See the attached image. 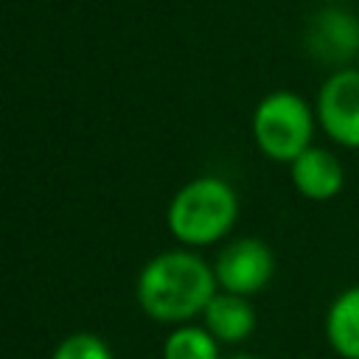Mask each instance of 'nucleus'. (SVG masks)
Instances as JSON below:
<instances>
[{"mask_svg":"<svg viewBox=\"0 0 359 359\" xmlns=\"http://www.w3.org/2000/svg\"><path fill=\"white\" fill-rule=\"evenodd\" d=\"M227 359H261V356H252V353H236V356H227Z\"/></svg>","mask_w":359,"mask_h":359,"instance_id":"12","label":"nucleus"},{"mask_svg":"<svg viewBox=\"0 0 359 359\" xmlns=\"http://www.w3.org/2000/svg\"><path fill=\"white\" fill-rule=\"evenodd\" d=\"M219 292L213 266L191 250H168L143 264L135 297L146 317L168 325L202 317L210 297Z\"/></svg>","mask_w":359,"mask_h":359,"instance_id":"1","label":"nucleus"},{"mask_svg":"<svg viewBox=\"0 0 359 359\" xmlns=\"http://www.w3.org/2000/svg\"><path fill=\"white\" fill-rule=\"evenodd\" d=\"M213 275L222 292L252 297L266 289L275 275V252L266 241L244 236L224 244L213 261Z\"/></svg>","mask_w":359,"mask_h":359,"instance_id":"5","label":"nucleus"},{"mask_svg":"<svg viewBox=\"0 0 359 359\" xmlns=\"http://www.w3.org/2000/svg\"><path fill=\"white\" fill-rule=\"evenodd\" d=\"M289 180L300 196L311 202H328L345 188V165L334 151L309 146L289 163Z\"/></svg>","mask_w":359,"mask_h":359,"instance_id":"6","label":"nucleus"},{"mask_svg":"<svg viewBox=\"0 0 359 359\" xmlns=\"http://www.w3.org/2000/svg\"><path fill=\"white\" fill-rule=\"evenodd\" d=\"M323 328L339 359H359V283L342 289L328 303Z\"/></svg>","mask_w":359,"mask_h":359,"instance_id":"9","label":"nucleus"},{"mask_svg":"<svg viewBox=\"0 0 359 359\" xmlns=\"http://www.w3.org/2000/svg\"><path fill=\"white\" fill-rule=\"evenodd\" d=\"M202 325L216 337L219 345H236L255 331V309L250 297L219 289L202 311Z\"/></svg>","mask_w":359,"mask_h":359,"instance_id":"8","label":"nucleus"},{"mask_svg":"<svg viewBox=\"0 0 359 359\" xmlns=\"http://www.w3.org/2000/svg\"><path fill=\"white\" fill-rule=\"evenodd\" d=\"M50 359H115V356H112V348L98 334L76 331L56 345Z\"/></svg>","mask_w":359,"mask_h":359,"instance_id":"11","label":"nucleus"},{"mask_svg":"<svg viewBox=\"0 0 359 359\" xmlns=\"http://www.w3.org/2000/svg\"><path fill=\"white\" fill-rule=\"evenodd\" d=\"M163 359H222L219 342L205 325L182 323L163 342Z\"/></svg>","mask_w":359,"mask_h":359,"instance_id":"10","label":"nucleus"},{"mask_svg":"<svg viewBox=\"0 0 359 359\" xmlns=\"http://www.w3.org/2000/svg\"><path fill=\"white\" fill-rule=\"evenodd\" d=\"M309 48L323 62H345L359 50V20L342 8L320 11L309 25Z\"/></svg>","mask_w":359,"mask_h":359,"instance_id":"7","label":"nucleus"},{"mask_svg":"<svg viewBox=\"0 0 359 359\" xmlns=\"http://www.w3.org/2000/svg\"><path fill=\"white\" fill-rule=\"evenodd\" d=\"M252 140L272 163H292L314 137V107L294 90H272L252 109Z\"/></svg>","mask_w":359,"mask_h":359,"instance_id":"3","label":"nucleus"},{"mask_svg":"<svg viewBox=\"0 0 359 359\" xmlns=\"http://www.w3.org/2000/svg\"><path fill=\"white\" fill-rule=\"evenodd\" d=\"M238 219L236 188L213 174L188 180L168 202V233L185 247H208L222 241Z\"/></svg>","mask_w":359,"mask_h":359,"instance_id":"2","label":"nucleus"},{"mask_svg":"<svg viewBox=\"0 0 359 359\" xmlns=\"http://www.w3.org/2000/svg\"><path fill=\"white\" fill-rule=\"evenodd\" d=\"M317 126L345 149H359V70L337 67L317 90Z\"/></svg>","mask_w":359,"mask_h":359,"instance_id":"4","label":"nucleus"}]
</instances>
